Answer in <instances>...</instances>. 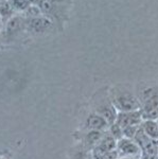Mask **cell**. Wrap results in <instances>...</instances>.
I'll return each mask as SVG.
<instances>
[{
  "label": "cell",
  "mask_w": 158,
  "mask_h": 159,
  "mask_svg": "<svg viewBox=\"0 0 158 159\" xmlns=\"http://www.w3.org/2000/svg\"><path fill=\"white\" fill-rule=\"evenodd\" d=\"M139 129V125H131V126H125L122 129L123 130V135L125 136L126 138H134L135 135H136L137 130Z\"/></svg>",
  "instance_id": "5bb4252c"
},
{
  "label": "cell",
  "mask_w": 158,
  "mask_h": 159,
  "mask_svg": "<svg viewBox=\"0 0 158 159\" xmlns=\"http://www.w3.org/2000/svg\"><path fill=\"white\" fill-rule=\"evenodd\" d=\"M117 148H118V153L120 155L129 156L132 158L137 157L140 154V151H141L139 145L135 141L129 139V138H126V139L121 138L117 143Z\"/></svg>",
  "instance_id": "277c9868"
},
{
  "label": "cell",
  "mask_w": 158,
  "mask_h": 159,
  "mask_svg": "<svg viewBox=\"0 0 158 159\" xmlns=\"http://www.w3.org/2000/svg\"><path fill=\"white\" fill-rule=\"evenodd\" d=\"M30 2L28 0H12V6L17 10H25L29 7Z\"/></svg>",
  "instance_id": "9a60e30c"
},
{
  "label": "cell",
  "mask_w": 158,
  "mask_h": 159,
  "mask_svg": "<svg viewBox=\"0 0 158 159\" xmlns=\"http://www.w3.org/2000/svg\"><path fill=\"white\" fill-rule=\"evenodd\" d=\"M120 159H135V158H132V157H123V158H120Z\"/></svg>",
  "instance_id": "ffe728a7"
},
{
  "label": "cell",
  "mask_w": 158,
  "mask_h": 159,
  "mask_svg": "<svg viewBox=\"0 0 158 159\" xmlns=\"http://www.w3.org/2000/svg\"><path fill=\"white\" fill-rule=\"evenodd\" d=\"M142 119L140 110H132V111H122L118 114L116 122L123 129L131 125H139Z\"/></svg>",
  "instance_id": "3957f363"
},
{
  "label": "cell",
  "mask_w": 158,
  "mask_h": 159,
  "mask_svg": "<svg viewBox=\"0 0 158 159\" xmlns=\"http://www.w3.org/2000/svg\"><path fill=\"white\" fill-rule=\"evenodd\" d=\"M28 1L30 2V3H35V4H38L42 0H28Z\"/></svg>",
  "instance_id": "d6986e66"
},
{
  "label": "cell",
  "mask_w": 158,
  "mask_h": 159,
  "mask_svg": "<svg viewBox=\"0 0 158 159\" xmlns=\"http://www.w3.org/2000/svg\"><path fill=\"white\" fill-rule=\"evenodd\" d=\"M116 147H117L116 139L114 137H111V136H106V137L102 138L100 140V143H99V147H98V152L99 154L111 152V151H114Z\"/></svg>",
  "instance_id": "9c48e42d"
},
{
  "label": "cell",
  "mask_w": 158,
  "mask_h": 159,
  "mask_svg": "<svg viewBox=\"0 0 158 159\" xmlns=\"http://www.w3.org/2000/svg\"><path fill=\"white\" fill-rule=\"evenodd\" d=\"M25 21L20 17H13L7 21V36H13L17 34L20 30L24 28Z\"/></svg>",
  "instance_id": "ba28073f"
},
{
  "label": "cell",
  "mask_w": 158,
  "mask_h": 159,
  "mask_svg": "<svg viewBox=\"0 0 158 159\" xmlns=\"http://www.w3.org/2000/svg\"><path fill=\"white\" fill-rule=\"evenodd\" d=\"M118 151H111V152L99 154V159H118Z\"/></svg>",
  "instance_id": "2e32d148"
},
{
  "label": "cell",
  "mask_w": 158,
  "mask_h": 159,
  "mask_svg": "<svg viewBox=\"0 0 158 159\" xmlns=\"http://www.w3.org/2000/svg\"><path fill=\"white\" fill-rule=\"evenodd\" d=\"M157 155H158V148H157Z\"/></svg>",
  "instance_id": "44dd1931"
},
{
  "label": "cell",
  "mask_w": 158,
  "mask_h": 159,
  "mask_svg": "<svg viewBox=\"0 0 158 159\" xmlns=\"http://www.w3.org/2000/svg\"><path fill=\"white\" fill-rule=\"evenodd\" d=\"M13 7L12 4L7 1H1L0 2V15L2 18H7L12 15Z\"/></svg>",
  "instance_id": "7c38bea8"
},
{
  "label": "cell",
  "mask_w": 158,
  "mask_h": 159,
  "mask_svg": "<svg viewBox=\"0 0 158 159\" xmlns=\"http://www.w3.org/2000/svg\"><path fill=\"white\" fill-rule=\"evenodd\" d=\"M107 122L101 115H91L87 119L86 126L91 130H102L105 129Z\"/></svg>",
  "instance_id": "8992f818"
},
{
  "label": "cell",
  "mask_w": 158,
  "mask_h": 159,
  "mask_svg": "<svg viewBox=\"0 0 158 159\" xmlns=\"http://www.w3.org/2000/svg\"><path fill=\"white\" fill-rule=\"evenodd\" d=\"M114 106L121 111H132L139 108V102L132 93L123 91L119 92L114 97Z\"/></svg>",
  "instance_id": "7a4b0ae2"
},
{
  "label": "cell",
  "mask_w": 158,
  "mask_h": 159,
  "mask_svg": "<svg viewBox=\"0 0 158 159\" xmlns=\"http://www.w3.org/2000/svg\"><path fill=\"white\" fill-rule=\"evenodd\" d=\"M109 132H111V137H114L116 140H120L122 138L123 130H122V127L118 123H113V124H111V129H109Z\"/></svg>",
  "instance_id": "4fadbf2b"
},
{
  "label": "cell",
  "mask_w": 158,
  "mask_h": 159,
  "mask_svg": "<svg viewBox=\"0 0 158 159\" xmlns=\"http://www.w3.org/2000/svg\"><path fill=\"white\" fill-rule=\"evenodd\" d=\"M78 159H90V155H89L88 153H86V152L81 153L80 155H79Z\"/></svg>",
  "instance_id": "e0dca14e"
},
{
  "label": "cell",
  "mask_w": 158,
  "mask_h": 159,
  "mask_svg": "<svg viewBox=\"0 0 158 159\" xmlns=\"http://www.w3.org/2000/svg\"><path fill=\"white\" fill-rule=\"evenodd\" d=\"M142 119L155 120L158 118V89L150 88L144 92V102L140 110Z\"/></svg>",
  "instance_id": "6da1fadb"
},
{
  "label": "cell",
  "mask_w": 158,
  "mask_h": 159,
  "mask_svg": "<svg viewBox=\"0 0 158 159\" xmlns=\"http://www.w3.org/2000/svg\"><path fill=\"white\" fill-rule=\"evenodd\" d=\"M100 115L104 119L106 120L107 124H113V123L116 122L117 120V112H116V107L111 104H106V105H103L100 109Z\"/></svg>",
  "instance_id": "52a82bcc"
},
{
  "label": "cell",
  "mask_w": 158,
  "mask_h": 159,
  "mask_svg": "<svg viewBox=\"0 0 158 159\" xmlns=\"http://www.w3.org/2000/svg\"><path fill=\"white\" fill-rule=\"evenodd\" d=\"M142 159H158L156 156H151V155H142Z\"/></svg>",
  "instance_id": "ac0fdd59"
},
{
  "label": "cell",
  "mask_w": 158,
  "mask_h": 159,
  "mask_svg": "<svg viewBox=\"0 0 158 159\" xmlns=\"http://www.w3.org/2000/svg\"><path fill=\"white\" fill-rule=\"evenodd\" d=\"M29 29L33 32H43L49 29L51 27V21L47 18H43V17H32L31 19L28 21Z\"/></svg>",
  "instance_id": "5b68a950"
},
{
  "label": "cell",
  "mask_w": 158,
  "mask_h": 159,
  "mask_svg": "<svg viewBox=\"0 0 158 159\" xmlns=\"http://www.w3.org/2000/svg\"><path fill=\"white\" fill-rule=\"evenodd\" d=\"M157 123H158V122H157Z\"/></svg>",
  "instance_id": "7402d4cb"
},
{
  "label": "cell",
  "mask_w": 158,
  "mask_h": 159,
  "mask_svg": "<svg viewBox=\"0 0 158 159\" xmlns=\"http://www.w3.org/2000/svg\"><path fill=\"white\" fill-rule=\"evenodd\" d=\"M142 129L151 139L158 140V123L154 120H146L142 124Z\"/></svg>",
  "instance_id": "30bf717a"
},
{
  "label": "cell",
  "mask_w": 158,
  "mask_h": 159,
  "mask_svg": "<svg viewBox=\"0 0 158 159\" xmlns=\"http://www.w3.org/2000/svg\"><path fill=\"white\" fill-rule=\"evenodd\" d=\"M102 136H103V134H102L101 130H90L88 135L86 136V141L90 145L96 144L97 142H99L102 139Z\"/></svg>",
  "instance_id": "8fae6325"
}]
</instances>
